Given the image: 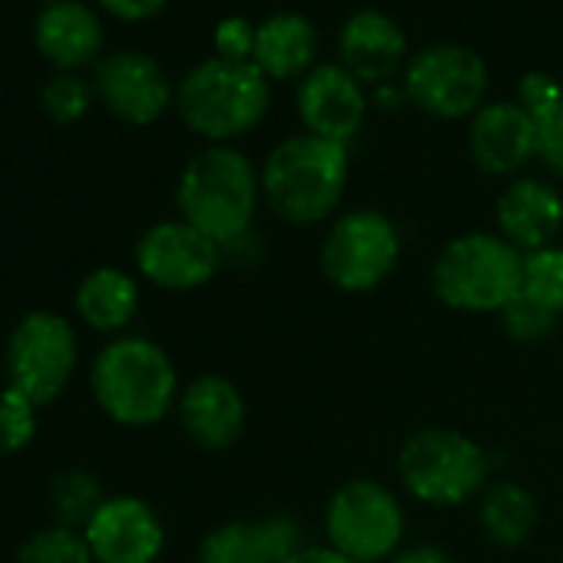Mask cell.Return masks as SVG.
<instances>
[{
	"label": "cell",
	"instance_id": "1",
	"mask_svg": "<svg viewBox=\"0 0 563 563\" xmlns=\"http://www.w3.org/2000/svg\"><path fill=\"white\" fill-rule=\"evenodd\" d=\"M349 146L332 143L312 133L286 136L265 156L262 176V202L275 219L286 225H322L332 222L345 189H349Z\"/></svg>",
	"mask_w": 563,
	"mask_h": 563
},
{
	"label": "cell",
	"instance_id": "2",
	"mask_svg": "<svg viewBox=\"0 0 563 563\" xmlns=\"http://www.w3.org/2000/svg\"><path fill=\"white\" fill-rule=\"evenodd\" d=\"M262 206V176L235 146H206L179 173V219L209 235L219 249L245 239Z\"/></svg>",
	"mask_w": 563,
	"mask_h": 563
},
{
	"label": "cell",
	"instance_id": "3",
	"mask_svg": "<svg viewBox=\"0 0 563 563\" xmlns=\"http://www.w3.org/2000/svg\"><path fill=\"white\" fill-rule=\"evenodd\" d=\"M90 388L100 411L123 428H153L176 411L179 372L163 345L143 335H117L100 349L90 368Z\"/></svg>",
	"mask_w": 563,
	"mask_h": 563
},
{
	"label": "cell",
	"instance_id": "4",
	"mask_svg": "<svg viewBox=\"0 0 563 563\" xmlns=\"http://www.w3.org/2000/svg\"><path fill=\"white\" fill-rule=\"evenodd\" d=\"M176 113L209 146H232L252 133L272 107V80L252 60H199L176 84Z\"/></svg>",
	"mask_w": 563,
	"mask_h": 563
},
{
	"label": "cell",
	"instance_id": "5",
	"mask_svg": "<svg viewBox=\"0 0 563 563\" xmlns=\"http://www.w3.org/2000/svg\"><path fill=\"white\" fill-rule=\"evenodd\" d=\"M523 286V252L500 232H461L441 245L431 265V292L467 316H500Z\"/></svg>",
	"mask_w": 563,
	"mask_h": 563
},
{
	"label": "cell",
	"instance_id": "6",
	"mask_svg": "<svg viewBox=\"0 0 563 563\" xmlns=\"http://www.w3.org/2000/svg\"><path fill=\"white\" fill-rule=\"evenodd\" d=\"M494 454L464 431L421 428L398 451V481L424 507H464L477 500L494 474Z\"/></svg>",
	"mask_w": 563,
	"mask_h": 563
},
{
	"label": "cell",
	"instance_id": "7",
	"mask_svg": "<svg viewBox=\"0 0 563 563\" xmlns=\"http://www.w3.org/2000/svg\"><path fill=\"white\" fill-rule=\"evenodd\" d=\"M322 530L335 553L355 563H388L405 547L408 514L388 484L355 477L329 497Z\"/></svg>",
	"mask_w": 563,
	"mask_h": 563
},
{
	"label": "cell",
	"instance_id": "8",
	"mask_svg": "<svg viewBox=\"0 0 563 563\" xmlns=\"http://www.w3.org/2000/svg\"><path fill=\"white\" fill-rule=\"evenodd\" d=\"M401 229L382 209L339 212L319 249L322 275L345 296L375 292L401 262Z\"/></svg>",
	"mask_w": 563,
	"mask_h": 563
},
{
	"label": "cell",
	"instance_id": "9",
	"mask_svg": "<svg viewBox=\"0 0 563 563\" xmlns=\"http://www.w3.org/2000/svg\"><path fill=\"white\" fill-rule=\"evenodd\" d=\"M77 362L80 342L74 322L51 309L27 312L4 349L8 388L24 395L34 408H47L70 388Z\"/></svg>",
	"mask_w": 563,
	"mask_h": 563
},
{
	"label": "cell",
	"instance_id": "10",
	"mask_svg": "<svg viewBox=\"0 0 563 563\" xmlns=\"http://www.w3.org/2000/svg\"><path fill=\"white\" fill-rule=\"evenodd\" d=\"M405 100L434 120H471L490 90L487 60L464 44H431L408 57L401 74Z\"/></svg>",
	"mask_w": 563,
	"mask_h": 563
},
{
	"label": "cell",
	"instance_id": "11",
	"mask_svg": "<svg viewBox=\"0 0 563 563\" xmlns=\"http://www.w3.org/2000/svg\"><path fill=\"white\" fill-rule=\"evenodd\" d=\"M133 258L136 272L163 292H196L209 286L225 262L222 249L179 216L153 222L140 235Z\"/></svg>",
	"mask_w": 563,
	"mask_h": 563
},
{
	"label": "cell",
	"instance_id": "12",
	"mask_svg": "<svg viewBox=\"0 0 563 563\" xmlns=\"http://www.w3.org/2000/svg\"><path fill=\"white\" fill-rule=\"evenodd\" d=\"M93 93L110 117L130 126H150L176 103L169 74L143 51H113L100 57L93 70Z\"/></svg>",
	"mask_w": 563,
	"mask_h": 563
},
{
	"label": "cell",
	"instance_id": "13",
	"mask_svg": "<svg viewBox=\"0 0 563 563\" xmlns=\"http://www.w3.org/2000/svg\"><path fill=\"white\" fill-rule=\"evenodd\" d=\"M97 563H156L166 550V527L156 507L136 494H113L84 527Z\"/></svg>",
	"mask_w": 563,
	"mask_h": 563
},
{
	"label": "cell",
	"instance_id": "14",
	"mask_svg": "<svg viewBox=\"0 0 563 563\" xmlns=\"http://www.w3.org/2000/svg\"><path fill=\"white\" fill-rule=\"evenodd\" d=\"M296 113L302 120V133L352 143L368 117V93L342 64L312 67L296 90Z\"/></svg>",
	"mask_w": 563,
	"mask_h": 563
},
{
	"label": "cell",
	"instance_id": "15",
	"mask_svg": "<svg viewBox=\"0 0 563 563\" xmlns=\"http://www.w3.org/2000/svg\"><path fill=\"white\" fill-rule=\"evenodd\" d=\"M176 418L183 434L202 451L232 448L249 421L242 388L225 375H196L176 401Z\"/></svg>",
	"mask_w": 563,
	"mask_h": 563
},
{
	"label": "cell",
	"instance_id": "16",
	"mask_svg": "<svg viewBox=\"0 0 563 563\" xmlns=\"http://www.w3.org/2000/svg\"><path fill=\"white\" fill-rule=\"evenodd\" d=\"M471 163L487 176H517L537 159L533 120L517 100H490L467 120Z\"/></svg>",
	"mask_w": 563,
	"mask_h": 563
},
{
	"label": "cell",
	"instance_id": "17",
	"mask_svg": "<svg viewBox=\"0 0 563 563\" xmlns=\"http://www.w3.org/2000/svg\"><path fill=\"white\" fill-rule=\"evenodd\" d=\"M339 64L365 87L395 84L408 67V34L385 11H355L339 31Z\"/></svg>",
	"mask_w": 563,
	"mask_h": 563
},
{
	"label": "cell",
	"instance_id": "18",
	"mask_svg": "<svg viewBox=\"0 0 563 563\" xmlns=\"http://www.w3.org/2000/svg\"><path fill=\"white\" fill-rule=\"evenodd\" d=\"M494 222L497 232L523 255L556 245L563 229V196L540 176H517L497 196Z\"/></svg>",
	"mask_w": 563,
	"mask_h": 563
},
{
	"label": "cell",
	"instance_id": "19",
	"mask_svg": "<svg viewBox=\"0 0 563 563\" xmlns=\"http://www.w3.org/2000/svg\"><path fill=\"white\" fill-rule=\"evenodd\" d=\"M299 547L302 523L286 514L225 520L202 537L196 563H286Z\"/></svg>",
	"mask_w": 563,
	"mask_h": 563
},
{
	"label": "cell",
	"instance_id": "20",
	"mask_svg": "<svg viewBox=\"0 0 563 563\" xmlns=\"http://www.w3.org/2000/svg\"><path fill=\"white\" fill-rule=\"evenodd\" d=\"M34 47L57 74L97 67L103 54V21L87 0L47 4L34 18Z\"/></svg>",
	"mask_w": 563,
	"mask_h": 563
},
{
	"label": "cell",
	"instance_id": "21",
	"mask_svg": "<svg viewBox=\"0 0 563 563\" xmlns=\"http://www.w3.org/2000/svg\"><path fill=\"white\" fill-rule=\"evenodd\" d=\"M252 64L272 80H302L312 67H319V31L299 11H278L255 24V51Z\"/></svg>",
	"mask_w": 563,
	"mask_h": 563
},
{
	"label": "cell",
	"instance_id": "22",
	"mask_svg": "<svg viewBox=\"0 0 563 563\" xmlns=\"http://www.w3.org/2000/svg\"><path fill=\"white\" fill-rule=\"evenodd\" d=\"M74 309L87 329L100 335H123L140 312V282L117 265H100L80 278Z\"/></svg>",
	"mask_w": 563,
	"mask_h": 563
},
{
	"label": "cell",
	"instance_id": "23",
	"mask_svg": "<svg viewBox=\"0 0 563 563\" xmlns=\"http://www.w3.org/2000/svg\"><path fill=\"white\" fill-rule=\"evenodd\" d=\"M477 520L490 543L504 550H517L533 537L540 523V507L523 484L504 477V481H490L487 490L477 497Z\"/></svg>",
	"mask_w": 563,
	"mask_h": 563
},
{
	"label": "cell",
	"instance_id": "24",
	"mask_svg": "<svg viewBox=\"0 0 563 563\" xmlns=\"http://www.w3.org/2000/svg\"><path fill=\"white\" fill-rule=\"evenodd\" d=\"M517 103L533 120L537 159L553 176H563V87L550 74L530 70L517 87Z\"/></svg>",
	"mask_w": 563,
	"mask_h": 563
},
{
	"label": "cell",
	"instance_id": "25",
	"mask_svg": "<svg viewBox=\"0 0 563 563\" xmlns=\"http://www.w3.org/2000/svg\"><path fill=\"white\" fill-rule=\"evenodd\" d=\"M103 500H107V494H103L100 477L84 471V467H70V471H60L54 477L51 504H54L57 523H64V527L84 530L90 523V517L100 510Z\"/></svg>",
	"mask_w": 563,
	"mask_h": 563
},
{
	"label": "cell",
	"instance_id": "26",
	"mask_svg": "<svg viewBox=\"0 0 563 563\" xmlns=\"http://www.w3.org/2000/svg\"><path fill=\"white\" fill-rule=\"evenodd\" d=\"M520 296L553 319H563V245H547L523 255V286Z\"/></svg>",
	"mask_w": 563,
	"mask_h": 563
},
{
	"label": "cell",
	"instance_id": "27",
	"mask_svg": "<svg viewBox=\"0 0 563 563\" xmlns=\"http://www.w3.org/2000/svg\"><path fill=\"white\" fill-rule=\"evenodd\" d=\"M18 563H97V560L90 553V543H87L84 530L51 523L44 530H34L21 543Z\"/></svg>",
	"mask_w": 563,
	"mask_h": 563
},
{
	"label": "cell",
	"instance_id": "28",
	"mask_svg": "<svg viewBox=\"0 0 563 563\" xmlns=\"http://www.w3.org/2000/svg\"><path fill=\"white\" fill-rule=\"evenodd\" d=\"M97 93H93V84H87L84 77L77 74H54L44 87H41V107L44 113L60 123V126H70L77 120H84L93 107Z\"/></svg>",
	"mask_w": 563,
	"mask_h": 563
},
{
	"label": "cell",
	"instance_id": "29",
	"mask_svg": "<svg viewBox=\"0 0 563 563\" xmlns=\"http://www.w3.org/2000/svg\"><path fill=\"white\" fill-rule=\"evenodd\" d=\"M37 411L24 395L14 388L0 391V457L21 454L37 438Z\"/></svg>",
	"mask_w": 563,
	"mask_h": 563
},
{
	"label": "cell",
	"instance_id": "30",
	"mask_svg": "<svg viewBox=\"0 0 563 563\" xmlns=\"http://www.w3.org/2000/svg\"><path fill=\"white\" fill-rule=\"evenodd\" d=\"M497 319H500V329L507 332V339H514L520 345H540V342H547L553 335L556 322H560L550 312H543L540 306L527 302L523 296H517Z\"/></svg>",
	"mask_w": 563,
	"mask_h": 563
},
{
	"label": "cell",
	"instance_id": "31",
	"mask_svg": "<svg viewBox=\"0 0 563 563\" xmlns=\"http://www.w3.org/2000/svg\"><path fill=\"white\" fill-rule=\"evenodd\" d=\"M212 47L216 54L212 57H222V60H252V51H255V24H249L245 18L232 14L225 21L216 24L212 31Z\"/></svg>",
	"mask_w": 563,
	"mask_h": 563
},
{
	"label": "cell",
	"instance_id": "32",
	"mask_svg": "<svg viewBox=\"0 0 563 563\" xmlns=\"http://www.w3.org/2000/svg\"><path fill=\"white\" fill-rule=\"evenodd\" d=\"M169 0H97V8L107 11L110 18L123 21V24H143L153 21Z\"/></svg>",
	"mask_w": 563,
	"mask_h": 563
},
{
	"label": "cell",
	"instance_id": "33",
	"mask_svg": "<svg viewBox=\"0 0 563 563\" xmlns=\"http://www.w3.org/2000/svg\"><path fill=\"white\" fill-rule=\"evenodd\" d=\"M388 563H454V556L438 543H418V547H401Z\"/></svg>",
	"mask_w": 563,
	"mask_h": 563
},
{
	"label": "cell",
	"instance_id": "34",
	"mask_svg": "<svg viewBox=\"0 0 563 563\" xmlns=\"http://www.w3.org/2000/svg\"><path fill=\"white\" fill-rule=\"evenodd\" d=\"M286 563H355V560L335 553L329 543H306V547H299Z\"/></svg>",
	"mask_w": 563,
	"mask_h": 563
},
{
	"label": "cell",
	"instance_id": "35",
	"mask_svg": "<svg viewBox=\"0 0 563 563\" xmlns=\"http://www.w3.org/2000/svg\"><path fill=\"white\" fill-rule=\"evenodd\" d=\"M41 4L47 8V4H60V0H41Z\"/></svg>",
	"mask_w": 563,
	"mask_h": 563
}]
</instances>
